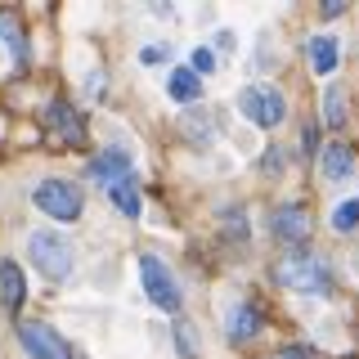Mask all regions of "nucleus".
<instances>
[{"label": "nucleus", "instance_id": "f257e3e1", "mask_svg": "<svg viewBox=\"0 0 359 359\" xmlns=\"http://www.w3.org/2000/svg\"><path fill=\"white\" fill-rule=\"evenodd\" d=\"M274 283H283L287 292H306V297H332V265L301 247L274 261Z\"/></svg>", "mask_w": 359, "mask_h": 359}, {"label": "nucleus", "instance_id": "f03ea898", "mask_svg": "<svg viewBox=\"0 0 359 359\" xmlns=\"http://www.w3.org/2000/svg\"><path fill=\"white\" fill-rule=\"evenodd\" d=\"M27 256H32V265H36V274L50 278V283L67 278V274H72V265H76L72 243H67L59 229H36L27 238Z\"/></svg>", "mask_w": 359, "mask_h": 359}, {"label": "nucleus", "instance_id": "7ed1b4c3", "mask_svg": "<svg viewBox=\"0 0 359 359\" xmlns=\"http://www.w3.org/2000/svg\"><path fill=\"white\" fill-rule=\"evenodd\" d=\"M238 112L252 126H261V130H274V126H283V117H287V99H283V90L278 86H269V81H256V86H243V95H238Z\"/></svg>", "mask_w": 359, "mask_h": 359}, {"label": "nucleus", "instance_id": "20e7f679", "mask_svg": "<svg viewBox=\"0 0 359 359\" xmlns=\"http://www.w3.org/2000/svg\"><path fill=\"white\" fill-rule=\"evenodd\" d=\"M140 278H144V297L153 301V310H162V314H180V306H184V292H180L175 274L166 269L162 256L144 252V256H140Z\"/></svg>", "mask_w": 359, "mask_h": 359}, {"label": "nucleus", "instance_id": "39448f33", "mask_svg": "<svg viewBox=\"0 0 359 359\" xmlns=\"http://www.w3.org/2000/svg\"><path fill=\"white\" fill-rule=\"evenodd\" d=\"M32 202H36V207H41L50 220H59V224H72V220H81L86 194L72 184V180H41V184L32 189Z\"/></svg>", "mask_w": 359, "mask_h": 359}, {"label": "nucleus", "instance_id": "423d86ee", "mask_svg": "<svg viewBox=\"0 0 359 359\" xmlns=\"http://www.w3.org/2000/svg\"><path fill=\"white\" fill-rule=\"evenodd\" d=\"M269 233H274V238L283 243L287 252H297V247L310 238V216H306V207H297V202H283V207L274 211V220H269Z\"/></svg>", "mask_w": 359, "mask_h": 359}, {"label": "nucleus", "instance_id": "0eeeda50", "mask_svg": "<svg viewBox=\"0 0 359 359\" xmlns=\"http://www.w3.org/2000/svg\"><path fill=\"white\" fill-rule=\"evenodd\" d=\"M45 126L59 135L63 144H72V149L86 144V117L67 104V99H50V108H45Z\"/></svg>", "mask_w": 359, "mask_h": 359}, {"label": "nucleus", "instance_id": "6e6552de", "mask_svg": "<svg viewBox=\"0 0 359 359\" xmlns=\"http://www.w3.org/2000/svg\"><path fill=\"white\" fill-rule=\"evenodd\" d=\"M18 337H22V346H27L32 359H72L67 341H63L54 328H45V323H22Z\"/></svg>", "mask_w": 359, "mask_h": 359}, {"label": "nucleus", "instance_id": "1a4fd4ad", "mask_svg": "<svg viewBox=\"0 0 359 359\" xmlns=\"http://www.w3.org/2000/svg\"><path fill=\"white\" fill-rule=\"evenodd\" d=\"M126 175H130V153L126 149H104L99 157H90V166H86V180H95V184H104V189H112Z\"/></svg>", "mask_w": 359, "mask_h": 359}, {"label": "nucleus", "instance_id": "9d476101", "mask_svg": "<svg viewBox=\"0 0 359 359\" xmlns=\"http://www.w3.org/2000/svg\"><path fill=\"white\" fill-rule=\"evenodd\" d=\"M319 171L328 184H341V180H351L355 175V153H351V144H341V140H328L319 149Z\"/></svg>", "mask_w": 359, "mask_h": 359}, {"label": "nucleus", "instance_id": "9b49d317", "mask_svg": "<svg viewBox=\"0 0 359 359\" xmlns=\"http://www.w3.org/2000/svg\"><path fill=\"white\" fill-rule=\"evenodd\" d=\"M224 328H229V341L233 346H247L252 337H261V328H265V314L256 310V306H233L229 310V319H224Z\"/></svg>", "mask_w": 359, "mask_h": 359}, {"label": "nucleus", "instance_id": "f8f14e48", "mask_svg": "<svg viewBox=\"0 0 359 359\" xmlns=\"http://www.w3.org/2000/svg\"><path fill=\"white\" fill-rule=\"evenodd\" d=\"M108 202L121 211L126 220H140V211H144V202H140V180L126 175V180H117V184L108 189Z\"/></svg>", "mask_w": 359, "mask_h": 359}, {"label": "nucleus", "instance_id": "ddd939ff", "mask_svg": "<svg viewBox=\"0 0 359 359\" xmlns=\"http://www.w3.org/2000/svg\"><path fill=\"white\" fill-rule=\"evenodd\" d=\"M27 283H22V269L14 261H0V306L5 310H22Z\"/></svg>", "mask_w": 359, "mask_h": 359}, {"label": "nucleus", "instance_id": "4468645a", "mask_svg": "<svg viewBox=\"0 0 359 359\" xmlns=\"http://www.w3.org/2000/svg\"><path fill=\"white\" fill-rule=\"evenodd\" d=\"M310 63L319 76H332L337 63H341V41L337 36H310Z\"/></svg>", "mask_w": 359, "mask_h": 359}, {"label": "nucleus", "instance_id": "2eb2a0df", "mask_svg": "<svg viewBox=\"0 0 359 359\" xmlns=\"http://www.w3.org/2000/svg\"><path fill=\"white\" fill-rule=\"evenodd\" d=\"M166 95H171L175 104H198L202 99V76L189 72V67H175V72L166 76Z\"/></svg>", "mask_w": 359, "mask_h": 359}, {"label": "nucleus", "instance_id": "dca6fc26", "mask_svg": "<svg viewBox=\"0 0 359 359\" xmlns=\"http://www.w3.org/2000/svg\"><path fill=\"white\" fill-rule=\"evenodd\" d=\"M323 121H328V126H341L346 121V86H328L323 90Z\"/></svg>", "mask_w": 359, "mask_h": 359}, {"label": "nucleus", "instance_id": "f3484780", "mask_svg": "<svg viewBox=\"0 0 359 359\" xmlns=\"http://www.w3.org/2000/svg\"><path fill=\"white\" fill-rule=\"evenodd\" d=\"M359 229V198L332 207V233H355Z\"/></svg>", "mask_w": 359, "mask_h": 359}, {"label": "nucleus", "instance_id": "a211bd4d", "mask_svg": "<svg viewBox=\"0 0 359 359\" xmlns=\"http://www.w3.org/2000/svg\"><path fill=\"white\" fill-rule=\"evenodd\" d=\"M0 41L9 45V54H14V59H22V54H27V45H22V27H18L14 14H0Z\"/></svg>", "mask_w": 359, "mask_h": 359}, {"label": "nucleus", "instance_id": "6ab92c4d", "mask_svg": "<svg viewBox=\"0 0 359 359\" xmlns=\"http://www.w3.org/2000/svg\"><path fill=\"white\" fill-rule=\"evenodd\" d=\"M211 126H216V117H211V108H194V112L184 117V130L194 135V140H202V144L211 140Z\"/></svg>", "mask_w": 359, "mask_h": 359}, {"label": "nucleus", "instance_id": "aec40b11", "mask_svg": "<svg viewBox=\"0 0 359 359\" xmlns=\"http://www.w3.org/2000/svg\"><path fill=\"white\" fill-rule=\"evenodd\" d=\"M175 341H180V355L184 359H198V341H194V332H189V323H175Z\"/></svg>", "mask_w": 359, "mask_h": 359}, {"label": "nucleus", "instance_id": "412c9836", "mask_svg": "<svg viewBox=\"0 0 359 359\" xmlns=\"http://www.w3.org/2000/svg\"><path fill=\"white\" fill-rule=\"evenodd\" d=\"M211 67H216V54L211 50H194V59H189V72H198V76H207Z\"/></svg>", "mask_w": 359, "mask_h": 359}, {"label": "nucleus", "instance_id": "4be33fe9", "mask_svg": "<svg viewBox=\"0 0 359 359\" xmlns=\"http://www.w3.org/2000/svg\"><path fill=\"white\" fill-rule=\"evenodd\" d=\"M166 54H171V50H166V45H144V50H140V63H166Z\"/></svg>", "mask_w": 359, "mask_h": 359}, {"label": "nucleus", "instance_id": "5701e85b", "mask_svg": "<svg viewBox=\"0 0 359 359\" xmlns=\"http://www.w3.org/2000/svg\"><path fill=\"white\" fill-rule=\"evenodd\" d=\"M224 229H229L233 238H247V224H243V211H238V207H233L229 216H224Z\"/></svg>", "mask_w": 359, "mask_h": 359}, {"label": "nucleus", "instance_id": "b1692460", "mask_svg": "<svg viewBox=\"0 0 359 359\" xmlns=\"http://www.w3.org/2000/svg\"><path fill=\"white\" fill-rule=\"evenodd\" d=\"M278 359H314V351H310V346H283Z\"/></svg>", "mask_w": 359, "mask_h": 359}, {"label": "nucleus", "instance_id": "393cba45", "mask_svg": "<svg viewBox=\"0 0 359 359\" xmlns=\"http://www.w3.org/2000/svg\"><path fill=\"white\" fill-rule=\"evenodd\" d=\"M216 45H220L224 54H233V32H220V36H216Z\"/></svg>", "mask_w": 359, "mask_h": 359}, {"label": "nucleus", "instance_id": "a878e982", "mask_svg": "<svg viewBox=\"0 0 359 359\" xmlns=\"http://www.w3.org/2000/svg\"><path fill=\"white\" fill-rule=\"evenodd\" d=\"M341 9H346L341 0H328V5H323V18H337V14H341Z\"/></svg>", "mask_w": 359, "mask_h": 359}]
</instances>
